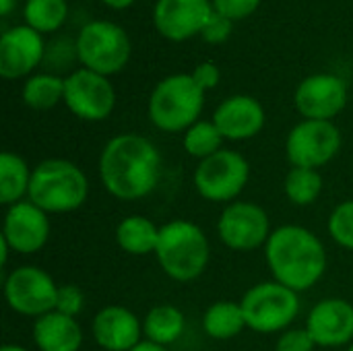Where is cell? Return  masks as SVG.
<instances>
[{
	"label": "cell",
	"mask_w": 353,
	"mask_h": 351,
	"mask_svg": "<svg viewBox=\"0 0 353 351\" xmlns=\"http://www.w3.org/2000/svg\"><path fill=\"white\" fill-rule=\"evenodd\" d=\"M161 168L163 159L155 143L137 132L112 137L97 161L101 186L124 203L149 197L161 180Z\"/></svg>",
	"instance_id": "obj_1"
},
{
	"label": "cell",
	"mask_w": 353,
	"mask_h": 351,
	"mask_svg": "<svg viewBox=\"0 0 353 351\" xmlns=\"http://www.w3.org/2000/svg\"><path fill=\"white\" fill-rule=\"evenodd\" d=\"M265 261L273 281L302 294L312 290L327 273L329 257L323 240L304 225L285 223L271 232Z\"/></svg>",
	"instance_id": "obj_2"
},
{
	"label": "cell",
	"mask_w": 353,
	"mask_h": 351,
	"mask_svg": "<svg viewBox=\"0 0 353 351\" xmlns=\"http://www.w3.org/2000/svg\"><path fill=\"white\" fill-rule=\"evenodd\" d=\"M159 269L178 283L199 279L211 261V244L203 228L186 219H174L159 228L155 248Z\"/></svg>",
	"instance_id": "obj_3"
},
{
	"label": "cell",
	"mask_w": 353,
	"mask_h": 351,
	"mask_svg": "<svg viewBox=\"0 0 353 351\" xmlns=\"http://www.w3.org/2000/svg\"><path fill=\"white\" fill-rule=\"evenodd\" d=\"M89 180L85 172L68 159H43L33 168L27 201L52 213H72L85 205Z\"/></svg>",
	"instance_id": "obj_4"
},
{
	"label": "cell",
	"mask_w": 353,
	"mask_h": 351,
	"mask_svg": "<svg viewBox=\"0 0 353 351\" xmlns=\"http://www.w3.org/2000/svg\"><path fill=\"white\" fill-rule=\"evenodd\" d=\"M205 91L194 83L190 72H176L161 79L147 103L149 120L161 132H184L201 120Z\"/></svg>",
	"instance_id": "obj_5"
},
{
	"label": "cell",
	"mask_w": 353,
	"mask_h": 351,
	"mask_svg": "<svg viewBox=\"0 0 353 351\" xmlns=\"http://www.w3.org/2000/svg\"><path fill=\"white\" fill-rule=\"evenodd\" d=\"M74 41L79 64L103 77H114L124 70L132 56V41L126 29L108 19L85 23Z\"/></svg>",
	"instance_id": "obj_6"
},
{
	"label": "cell",
	"mask_w": 353,
	"mask_h": 351,
	"mask_svg": "<svg viewBox=\"0 0 353 351\" xmlns=\"http://www.w3.org/2000/svg\"><path fill=\"white\" fill-rule=\"evenodd\" d=\"M298 296V292L277 281H261L248 288L240 300L246 327L261 335L288 331L300 314Z\"/></svg>",
	"instance_id": "obj_7"
},
{
	"label": "cell",
	"mask_w": 353,
	"mask_h": 351,
	"mask_svg": "<svg viewBox=\"0 0 353 351\" xmlns=\"http://www.w3.org/2000/svg\"><path fill=\"white\" fill-rule=\"evenodd\" d=\"M250 180L248 159L232 149H221L215 155L199 161L192 174V184L209 203H234Z\"/></svg>",
	"instance_id": "obj_8"
},
{
	"label": "cell",
	"mask_w": 353,
	"mask_h": 351,
	"mask_svg": "<svg viewBox=\"0 0 353 351\" xmlns=\"http://www.w3.org/2000/svg\"><path fill=\"white\" fill-rule=\"evenodd\" d=\"M343 145L341 130L327 120H300L285 137V155L292 168L319 170L331 163Z\"/></svg>",
	"instance_id": "obj_9"
},
{
	"label": "cell",
	"mask_w": 353,
	"mask_h": 351,
	"mask_svg": "<svg viewBox=\"0 0 353 351\" xmlns=\"http://www.w3.org/2000/svg\"><path fill=\"white\" fill-rule=\"evenodd\" d=\"M6 306L21 317L39 319L56 308L58 283L54 277L35 265H21L4 277Z\"/></svg>",
	"instance_id": "obj_10"
},
{
	"label": "cell",
	"mask_w": 353,
	"mask_h": 351,
	"mask_svg": "<svg viewBox=\"0 0 353 351\" xmlns=\"http://www.w3.org/2000/svg\"><path fill=\"white\" fill-rule=\"evenodd\" d=\"M116 87L110 77L89 68H74L64 77V106L83 122H101L116 110Z\"/></svg>",
	"instance_id": "obj_11"
},
{
	"label": "cell",
	"mask_w": 353,
	"mask_h": 351,
	"mask_svg": "<svg viewBox=\"0 0 353 351\" xmlns=\"http://www.w3.org/2000/svg\"><path fill=\"white\" fill-rule=\"evenodd\" d=\"M271 232L267 211L252 201H234L225 205L217 219V236L221 244L234 252L265 248Z\"/></svg>",
	"instance_id": "obj_12"
},
{
	"label": "cell",
	"mask_w": 353,
	"mask_h": 351,
	"mask_svg": "<svg viewBox=\"0 0 353 351\" xmlns=\"http://www.w3.org/2000/svg\"><path fill=\"white\" fill-rule=\"evenodd\" d=\"M350 101L345 79L335 72H314L300 81L294 91V106L304 120L333 122Z\"/></svg>",
	"instance_id": "obj_13"
},
{
	"label": "cell",
	"mask_w": 353,
	"mask_h": 351,
	"mask_svg": "<svg viewBox=\"0 0 353 351\" xmlns=\"http://www.w3.org/2000/svg\"><path fill=\"white\" fill-rule=\"evenodd\" d=\"M43 35L29 25H14L0 35V77L4 81L29 79L46 58Z\"/></svg>",
	"instance_id": "obj_14"
},
{
	"label": "cell",
	"mask_w": 353,
	"mask_h": 351,
	"mask_svg": "<svg viewBox=\"0 0 353 351\" xmlns=\"http://www.w3.org/2000/svg\"><path fill=\"white\" fill-rule=\"evenodd\" d=\"M52 234L50 215L33 205L31 201H21L6 207L0 238L8 244L14 254H35L39 252Z\"/></svg>",
	"instance_id": "obj_15"
},
{
	"label": "cell",
	"mask_w": 353,
	"mask_h": 351,
	"mask_svg": "<svg viewBox=\"0 0 353 351\" xmlns=\"http://www.w3.org/2000/svg\"><path fill=\"white\" fill-rule=\"evenodd\" d=\"M211 14V0H157L153 6V25L163 39L180 43L201 35Z\"/></svg>",
	"instance_id": "obj_16"
},
{
	"label": "cell",
	"mask_w": 353,
	"mask_h": 351,
	"mask_svg": "<svg viewBox=\"0 0 353 351\" xmlns=\"http://www.w3.org/2000/svg\"><path fill=\"white\" fill-rule=\"evenodd\" d=\"M304 329L316 348H347L353 341V304L343 298H325L306 317Z\"/></svg>",
	"instance_id": "obj_17"
},
{
	"label": "cell",
	"mask_w": 353,
	"mask_h": 351,
	"mask_svg": "<svg viewBox=\"0 0 353 351\" xmlns=\"http://www.w3.org/2000/svg\"><path fill=\"white\" fill-rule=\"evenodd\" d=\"M211 120L215 122L225 141L240 143L261 134V130L267 124V112L256 97L238 93L225 97L215 108Z\"/></svg>",
	"instance_id": "obj_18"
},
{
	"label": "cell",
	"mask_w": 353,
	"mask_h": 351,
	"mask_svg": "<svg viewBox=\"0 0 353 351\" xmlns=\"http://www.w3.org/2000/svg\"><path fill=\"white\" fill-rule=\"evenodd\" d=\"M91 335L103 351H130L143 341V321L126 306H103L91 321Z\"/></svg>",
	"instance_id": "obj_19"
},
{
	"label": "cell",
	"mask_w": 353,
	"mask_h": 351,
	"mask_svg": "<svg viewBox=\"0 0 353 351\" xmlns=\"http://www.w3.org/2000/svg\"><path fill=\"white\" fill-rule=\"evenodd\" d=\"M83 327L62 312H48L33 321V343L39 351H81Z\"/></svg>",
	"instance_id": "obj_20"
},
{
	"label": "cell",
	"mask_w": 353,
	"mask_h": 351,
	"mask_svg": "<svg viewBox=\"0 0 353 351\" xmlns=\"http://www.w3.org/2000/svg\"><path fill=\"white\" fill-rule=\"evenodd\" d=\"M186 329L184 312L174 304H157L143 319V339L170 348L174 345Z\"/></svg>",
	"instance_id": "obj_21"
},
{
	"label": "cell",
	"mask_w": 353,
	"mask_h": 351,
	"mask_svg": "<svg viewBox=\"0 0 353 351\" xmlns=\"http://www.w3.org/2000/svg\"><path fill=\"white\" fill-rule=\"evenodd\" d=\"M159 228L145 215H128L116 228V244L130 257L155 254Z\"/></svg>",
	"instance_id": "obj_22"
},
{
	"label": "cell",
	"mask_w": 353,
	"mask_h": 351,
	"mask_svg": "<svg viewBox=\"0 0 353 351\" xmlns=\"http://www.w3.org/2000/svg\"><path fill=\"white\" fill-rule=\"evenodd\" d=\"M246 327V319L242 312L240 302L221 300L211 304L203 314V331L209 339L215 341H230L238 337Z\"/></svg>",
	"instance_id": "obj_23"
},
{
	"label": "cell",
	"mask_w": 353,
	"mask_h": 351,
	"mask_svg": "<svg viewBox=\"0 0 353 351\" xmlns=\"http://www.w3.org/2000/svg\"><path fill=\"white\" fill-rule=\"evenodd\" d=\"M31 174L33 170L21 155L12 151L0 155V203L4 207L17 205L23 199L27 201Z\"/></svg>",
	"instance_id": "obj_24"
},
{
	"label": "cell",
	"mask_w": 353,
	"mask_h": 351,
	"mask_svg": "<svg viewBox=\"0 0 353 351\" xmlns=\"http://www.w3.org/2000/svg\"><path fill=\"white\" fill-rule=\"evenodd\" d=\"M21 99L27 108L46 112L64 103V77L54 72H35L25 79L21 89Z\"/></svg>",
	"instance_id": "obj_25"
},
{
	"label": "cell",
	"mask_w": 353,
	"mask_h": 351,
	"mask_svg": "<svg viewBox=\"0 0 353 351\" xmlns=\"http://www.w3.org/2000/svg\"><path fill=\"white\" fill-rule=\"evenodd\" d=\"M68 19V0H25L23 21L37 33H56Z\"/></svg>",
	"instance_id": "obj_26"
},
{
	"label": "cell",
	"mask_w": 353,
	"mask_h": 351,
	"mask_svg": "<svg viewBox=\"0 0 353 351\" xmlns=\"http://www.w3.org/2000/svg\"><path fill=\"white\" fill-rule=\"evenodd\" d=\"M283 192L288 201L296 207H310L319 201L323 192V176L319 170L290 168L283 180Z\"/></svg>",
	"instance_id": "obj_27"
},
{
	"label": "cell",
	"mask_w": 353,
	"mask_h": 351,
	"mask_svg": "<svg viewBox=\"0 0 353 351\" xmlns=\"http://www.w3.org/2000/svg\"><path fill=\"white\" fill-rule=\"evenodd\" d=\"M223 141L225 139L221 137V132L213 120H199L188 130L182 132L184 151L190 157H194L196 161H203V159L215 155L217 151H221Z\"/></svg>",
	"instance_id": "obj_28"
},
{
	"label": "cell",
	"mask_w": 353,
	"mask_h": 351,
	"mask_svg": "<svg viewBox=\"0 0 353 351\" xmlns=\"http://www.w3.org/2000/svg\"><path fill=\"white\" fill-rule=\"evenodd\" d=\"M327 230L337 246L345 250H353V199L339 203L331 211Z\"/></svg>",
	"instance_id": "obj_29"
},
{
	"label": "cell",
	"mask_w": 353,
	"mask_h": 351,
	"mask_svg": "<svg viewBox=\"0 0 353 351\" xmlns=\"http://www.w3.org/2000/svg\"><path fill=\"white\" fill-rule=\"evenodd\" d=\"M72 39H56L50 43V48H46V58H43V64L48 66V72H54V74H60L62 70L70 68L72 62H79V56H77V48L66 52V43H70ZM62 77V74H60Z\"/></svg>",
	"instance_id": "obj_30"
},
{
	"label": "cell",
	"mask_w": 353,
	"mask_h": 351,
	"mask_svg": "<svg viewBox=\"0 0 353 351\" xmlns=\"http://www.w3.org/2000/svg\"><path fill=\"white\" fill-rule=\"evenodd\" d=\"M54 310L77 319L85 310V294H83V290L79 285H74V283L58 285V296H56V308Z\"/></svg>",
	"instance_id": "obj_31"
},
{
	"label": "cell",
	"mask_w": 353,
	"mask_h": 351,
	"mask_svg": "<svg viewBox=\"0 0 353 351\" xmlns=\"http://www.w3.org/2000/svg\"><path fill=\"white\" fill-rule=\"evenodd\" d=\"M232 31H234V21L213 10V14L209 17V21L205 23L201 31V37L211 46H221L230 39Z\"/></svg>",
	"instance_id": "obj_32"
},
{
	"label": "cell",
	"mask_w": 353,
	"mask_h": 351,
	"mask_svg": "<svg viewBox=\"0 0 353 351\" xmlns=\"http://www.w3.org/2000/svg\"><path fill=\"white\" fill-rule=\"evenodd\" d=\"M263 0H211L213 10L228 17L230 21H242L259 10Z\"/></svg>",
	"instance_id": "obj_33"
},
{
	"label": "cell",
	"mask_w": 353,
	"mask_h": 351,
	"mask_svg": "<svg viewBox=\"0 0 353 351\" xmlns=\"http://www.w3.org/2000/svg\"><path fill=\"white\" fill-rule=\"evenodd\" d=\"M316 343L312 341V337L308 335V331L302 329H294L290 327L288 331L279 333L275 351H314Z\"/></svg>",
	"instance_id": "obj_34"
},
{
	"label": "cell",
	"mask_w": 353,
	"mask_h": 351,
	"mask_svg": "<svg viewBox=\"0 0 353 351\" xmlns=\"http://www.w3.org/2000/svg\"><path fill=\"white\" fill-rule=\"evenodd\" d=\"M192 79H194V83L207 93V91H211V89H215L217 85H219V81H221V70H219V66L215 64V62H201V64H196L194 68H192Z\"/></svg>",
	"instance_id": "obj_35"
},
{
	"label": "cell",
	"mask_w": 353,
	"mask_h": 351,
	"mask_svg": "<svg viewBox=\"0 0 353 351\" xmlns=\"http://www.w3.org/2000/svg\"><path fill=\"white\" fill-rule=\"evenodd\" d=\"M101 4H105L108 8H114V10H126L130 8L137 0H99Z\"/></svg>",
	"instance_id": "obj_36"
},
{
	"label": "cell",
	"mask_w": 353,
	"mask_h": 351,
	"mask_svg": "<svg viewBox=\"0 0 353 351\" xmlns=\"http://www.w3.org/2000/svg\"><path fill=\"white\" fill-rule=\"evenodd\" d=\"M130 351H170V350H168V348H163V345H157V343H151V341L143 339L139 345H134Z\"/></svg>",
	"instance_id": "obj_37"
},
{
	"label": "cell",
	"mask_w": 353,
	"mask_h": 351,
	"mask_svg": "<svg viewBox=\"0 0 353 351\" xmlns=\"http://www.w3.org/2000/svg\"><path fill=\"white\" fill-rule=\"evenodd\" d=\"M17 2L19 0H0V12H2V17H8L14 10Z\"/></svg>",
	"instance_id": "obj_38"
},
{
	"label": "cell",
	"mask_w": 353,
	"mask_h": 351,
	"mask_svg": "<svg viewBox=\"0 0 353 351\" xmlns=\"http://www.w3.org/2000/svg\"><path fill=\"white\" fill-rule=\"evenodd\" d=\"M0 351H29V350H27V348H23V345H17V343H4Z\"/></svg>",
	"instance_id": "obj_39"
},
{
	"label": "cell",
	"mask_w": 353,
	"mask_h": 351,
	"mask_svg": "<svg viewBox=\"0 0 353 351\" xmlns=\"http://www.w3.org/2000/svg\"><path fill=\"white\" fill-rule=\"evenodd\" d=\"M345 351H353V343H350V345L345 348Z\"/></svg>",
	"instance_id": "obj_40"
}]
</instances>
